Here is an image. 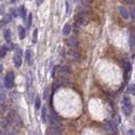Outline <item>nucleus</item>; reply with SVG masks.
I'll return each instance as SVG.
<instances>
[{
	"label": "nucleus",
	"mask_w": 135,
	"mask_h": 135,
	"mask_svg": "<svg viewBox=\"0 0 135 135\" xmlns=\"http://www.w3.org/2000/svg\"><path fill=\"white\" fill-rule=\"evenodd\" d=\"M50 125L52 128L51 131L54 135H62V124L61 120L59 117L57 116V113L52 111L50 116Z\"/></svg>",
	"instance_id": "obj_1"
},
{
	"label": "nucleus",
	"mask_w": 135,
	"mask_h": 135,
	"mask_svg": "<svg viewBox=\"0 0 135 135\" xmlns=\"http://www.w3.org/2000/svg\"><path fill=\"white\" fill-rule=\"evenodd\" d=\"M132 110H133V107H132V102L131 100H130L129 97L128 96H124L123 99V112L124 113L125 116H130L132 113Z\"/></svg>",
	"instance_id": "obj_2"
},
{
	"label": "nucleus",
	"mask_w": 135,
	"mask_h": 135,
	"mask_svg": "<svg viewBox=\"0 0 135 135\" xmlns=\"http://www.w3.org/2000/svg\"><path fill=\"white\" fill-rule=\"evenodd\" d=\"M14 74L13 72L8 73L5 77V79H4L5 87L8 88V89L12 88L13 86H14Z\"/></svg>",
	"instance_id": "obj_3"
},
{
	"label": "nucleus",
	"mask_w": 135,
	"mask_h": 135,
	"mask_svg": "<svg viewBox=\"0 0 135 135\" xmlns=\"http://www.w3.org/2000/svg\"><path fill=\"white\" fill-rule=\"evenodd\" d=\"M9 115H10L11 119L14 121V123H15V124L19 125V126L23 125V123H22V121L20 120V117H19L18 115L15 113V112H11Z\"/></svg>",
	"instance_id": "obj_4"
},
{
	"label": "nucleus",
	"mask_w": 135,
	"mask_h": 135,
	"mask_svg": "<svg viewBox=\"0 0 135 135\" xmlns=\"http://www.w3.org/2000/svg\"><path fill=\"white\" fill-rule=\"evenodd\" d=\"M118 10H119V12H120L122 17H123V19H128V18H129V13H128V11L124 7H123V6H119Z\"/></svg>",
	"instance_id": "obj_5"
},
{
	"label": "nucleus",
	"mask_w": 135,
	"mask_h": 135,
	"mask_svg": "<svg viewBox=\"0 0 135 135\" xmlns=\"http://www.w3.org/2000/svg\"><path fill=\"white\" fill-rule=\"evenodd\" d=\"M25 59L27 62L28 65H32L33 63V58H32V52L30 50H26L25 52Z\"/></svg>",
	"instance_id": "obj_6"
},
{
	"label": "nucleus",
	"mask_w": 135,
	"mask_h": 135,
	"mask_svg": "<svg viewBox=\"0 0 135 135\" xmlns=\"http://www.w3.org/2000/svg\"><path fill=\"white\" fill-rule=\"evenodd\" d=\"M68 44L71 46V47H77L79 42H78V40L75 38L74 36H71L68 40Z\"/></svg>",
	"instance_id": "obj_7"
},
{
	"label": "nucleus",
	"mask_w": 135,
	"mask_h": 135,
	"mask_svg": "<svg viewBox=\"0 0 135 135\" xmlns=\"http://www.w3.org/2000/svg\"><path fill=\"white\" fill-rule=\"evenodd\" d=\"M14 66L17 68L20 67V65L22 64V59H21V57L19 56V55H16L14 54Z\"/></svg>",
	"instance_id": "obj_8"
},
{
	"label": "nucleus",
	"mask_w": 135,
	"mask_h": 135,
	"mask_svg": "<svg viewBox=\"0 0 135 135\" xmlns=\"http://www.w3.org/2000/svg\"><path fill=\"white\" fill-rule=\"evenodd\" d=\"M76 21L78 22L79 25H85L86 24V19L82 14H79L76 16Z\"/></svg>",
	"instance_id": "obj_9"
},
{
	"label": "nucleus",
	"mask_w": 135,
	"mask_h": 135,
	"mask_svg": "<svg viewBox=\"0 0 135 135\" xmlns=\"http://www.w3.org/2000/svg\"><path fill=\"white\" fill-rule=\"evenodd\" d=\"M4 38H5L6 41H7L8 43H10L11 42V37H12V36H11V30H9V29H7V30L4 31Z\"/></svg>",
	"instance_id": "obj_10"
},
{
	"label": "nucleus",
	"mask_w": 135,
	"mask_h": 135,
	"mask_svg": "<svg viewBox=\"0 0 135 135\" xmlns=\"http://www.w3.org/2000/svg\"><path fill=\"white\" fill-rule=\"evenodd\" d=\"M70 31H71V25H70L69 24H66V25L63 26V34L64 36H68V35H69Z\"/></svg>",
	"instance_id": "obj_11"
},
{
	"label": "nucleus",
	"mask_w": 135,
	"mask_h": 135,
	"mask_svg": "<svg viewBox=\"0 0 135 135\" xmlns=\"http://www.w3.org/2000/svg\"><path fill=\"white\" fill-rule=\"evenodd\" d=\"M18 30H19V39H20V40H23V39L25 37V29H24V27H22V26H19Z\"/></svg>",
	"instance_id": "obj_12"
},
{
	"label": "nucleus",
	"mask_w": 135,
	"mask_h": 135,
	"mask_svg": "<svg viewBox=\"0 0 135 135\" xmlns=\"http://www.w3.org/2000/svg\"><path fill=\"white\" fill-rule=\"evenodd\" d=\"M7 50L8 48L6 47L5 46H0V57L1 58H3L6 56V53H7Z\"/></svg>",
	"instance_id": "obj_13"
},
{
	"label": "nucleus",
	"mask_w": 135,
	"mask_h": 135,
	"mask_svg": "<svg viewBox=\"0 0 135 135\" xmlns=\"http://www.w3.org/2000/svg\"><path fill=\"white\" fill-rule=\"evenodd\" d=\"M11 20H12V16H11V14H6L3 16L2 22H3V24H8V23H9Z\"/></svg>",
	"instance_id": "obj_14"
},
{
	"label": "nucleus",
	"mask_w": 135,
	"mask_h": 135,
	"mask_svg": "<svg viewBox=\"0 0 135 135\" xmlns=\"http://www.w3.org/2000/svg\"><path fill=\"white\" fill-rule=\"evenodd\" d=\"M46 107L44 106L41 110V121L43 122V123H46Z\"/></svg>",
	"instance_id": "obj_15"
},
{
	"label": "nucleus",
	"mask_w": 135,
	"mask_h": 135,
	"mask_svg": "<svg viewBox=\"0 0 135 135\" xmlns=\"http://www.w3.org/2000/svg\"><path fill=\"white\" fill-rule=\"evenodd\" d=\"M129 44L131 48L135 47V35L134 34H131L130 35V38H129Z\"/></svg>",
	"instance_id": "obj_16"
},
{
	"label": "nucleus",
	"mask_w": 135,
	"mask_h": 135,
	"mask_svg": "<svg viewBox=\"0 0 135 135\" xmlns=\"http://www.w3.org/2000/svg\"><path fill=\"white\" fill-rule=\"evenodd\" d=\"M40 107H41V99L37 96L36 101H35V108H36V110H39Z\"/></svg>",
	"instance_id": "obj_17"
},
{
	"label": "nucleus",
	"mask_w": 135,
	"mask_h": 135,
	"mask_svg": "<svg viewBox=\"0 0 135 135\" xmlns=\"http://www.w3.org/2000/svg\"><path fill=\"white\" fill-rule=\"evenodd\" d=\"M19 14H20L21 17L23 19L25 18V15H26V10L25 8V6H21L20 8H19Z\"/></svg>",
	"instance_id": "obj_18"
},
{
	"label": "nucleus",
	"mask_w": 135,
	"mask_h": 135,
	"mask_svg": "<svg viewBox=\"0 0 135 135\" xmlns=\"http://www.w3.org/2000/svg\"><path fill=\"white\" fill-rule=\"evenodd\" d=\"M37 36H38V30H37V29H36V30H34V31H33V38H32L33 43L37 42Z\"/></svg>",
	"instance_id": "obj_19"
},
{
	"label": "nucleus",
	"mask_w": 135,
	"mask_h": 135,
	"mask_svg": "<svg viewBox=\"0 0 135 135\" xmlns=\"http://www.w3.org/2000/svg\"><path fill=\"white\" fill-rule=\"evenodd\" d=\"M14 49H15V54L19 55V56L21 57L22 51H21V49H20V47H19V45H15V46H14Z\"/></svg>",
	"instance_id": "obj_20"
},
{
	"label": "nucleus",
	"mask_w": 135,
	"mask_h": 135,
	"mask_svg": "<svg viewBox=\"0 0 135 135\" xmlns=\"http://www.w3.org/2000/svg\"><path fill=\"white\" fill-rule=\"evenodd\" d=\"M31 23H32V14L31 13H29L28 21H27V27L28 28H30V26H31Z\"/></svg>",
	"instance_id": "obj_21"
},
{
	"label": "nucleus",
	"mask_w": 135,
	"mask_h": 135,
	"mask_svg": "<svg viewBox=\"0 0 135 135\" xmlns=\"http://www.w3.org/2000/svg\"><path fill=\"white\" fill-rule=\"evenodd\" d=\"M81 3L84 6L87 7V6L90 5V3H92V0H81Z\"/></svg>",
	"instance_id": "obj_22"
},
{
	"label": "nucleus",
	"mask_w": 135,
	"mask_h": 135,
	"mask_svg": "<svg viewBox=\"0 0 135 135\" xmlns=\"http://www.w3.org/2000/svg\"><path fill=\"white\" fill-rule=\"evenodd\" d=\"M125 70L127 73H129L131 71V65H130V63L128 62H126L125 63Z\"/></svg>",
	"instance_id": "obj_23"
},
{
	"label": "nucleus",
	"mask_w": 135,
	"mask_h": 135,
	"mask_svg": "<svg viewBox=\"0 0 135 135\" xmlns=\"http://www.w3.org/2000/svg\"><path fill=\"white\" fill-rule=\"evenodd\" d=\"M60 72L63 73V74H68V73L69 72V69H68V67H65V66H63V67H62L60 68Z\"/></svg>",
	"instance_id": "obj_24"
},
{
	"label": "nucleus",
	"mask_w": 135,
	"mask_h": 135,
	"mask_svg": "<svg viewBox=\"0 0 135 135\" xmlns=\"http://www.w3.org/2000/svg\"><path fill=\"white\" fill-rule=\"evenodd\" d=\"M5 100H6L5 94H3V93H1V94H0V103H3L4 101H5Z\"/></svg>",
	"instance_id": "obj_25"
},
{
	"label": "nucleus",
	"mask_w": 135,
	"mask_h": 135,
	"mask_svg": "<svg viewBox=\"0 0 135 135\" xmlns=\"http://www.w3.org/2000/svg\"><path fill=\"white\" fill-rule=\"evenodd\" d=\"M26 79H27V85H31V74H29L27 75V78H26Z\"/></svg>",
	"instance_id": "obj_26"
},
{
	"label": "nucleus",
	"mask_w": 135,
	"mask_h": 135,
	"mask_svg": "<svg viewBox=\"0 0 135 135\" xmlns=\"http://www.w3.org/2000/svg\"><path fill=\"white\" fill-rule=\"evenodd\" d=\"M128 90H129V92L131 93L132 95H135V90H134V85L130 86V87L128 88Z\"/></svg>",
	"instance_id": "obj_27"
},
{
	"label": "nucleus",
	"mask_w": 135,
	"mask_h": 135,
	"mask_svg": "<svg viewBox=\"0 0 135 135\" xmlns=\"http://www.w3.org/2000/svg\"><path fill=\"white\" fill-rule=\"evenodd\" d=\"M5 13V8H4L3 5H1L0 4V15L3 14Z\"/></svg>",
	"instance_id": "obj_28"
},
{
	"label": "nucleus",
	"mask_w": 135,
	"mask_h": 135,
	"mask_svg": "<svg viewBox=\"0 0 135 135\" xmlns=\"http://www.w3.org/2000/svg\"><path fill=\"white\" fill-rule=\"evenodd\" d=\"M69 9H70V5L69 3H68V1H66V13L68 14V13H69Z\"/></svg>",
	"instance_id": "obj_29"
},
{
	"label": "nucleus",
	"mask_w": 135,
	"mask_h": 135,
	"mask_svg": "<svg viewBox=\"0 0 135 135\" xmlns=\"http://www.w3.org/2000/svg\"><path fill=\"white\" fill-rule=\"evenodd\" d=\"M12 14L14 15V17H17L18 16V14H19V11L17 9H12Z\"/></svg>",
	"instance_id": "obj_30"
},
{
	"label": "nucleus",
	"mask_w": 135,
	"mask_h": 135,
	"mask_svg": "<svg viewBox=\"0 0 135 135\" xmlns=\"http://www.w3.org/2000/svg\"><path fill=\"white\" fill-rule=\"evenodd\" d=\"M36 3H37V5H38V6H40V5H41V3H43V1H44V0H36Z\"/></svg>",
	"instance_id": "obj_31"
},
{
	"label": "nucleus",
	"mask_w": 135,
	"mask_h": 135,
	"mask_svg": "<svg viewBox=\"0 0 135 135\" xmlns=\"http://www.w3.org/2000/svg\"><path fill=\"white\" fill-rule=\"evenodd\" d=\"M134 1H135V0H126V2L128 3H134Z\"/></svg>",
	"instance_id": "obj_32"
},
{
	"label": "nucleus",
	"mask_w": 135,
	"mask_h": 135,
	"mask_svg": "<svg viewBox=\"0 0 135 135\" xmlns=\"http://www.w3.org/2000/svg\"><path fill=\"white\" fill-rule=\"evenodd\" d=\"M46 135H54L53 134H52V131H47L46 133Z\"/></svg>",
	"instance_id": "obj_33"
},
{
	"label": "nucleus",
	"mask_w": 135,
	"mask_h": 135,
	"mask_svg": "<svg viewBox=\"0 0 135 135\" xmlns=\"http://www.w3.org/2000/svg\"><path fill=\"white\" fill-rule=\"evenodd\" d=\"M3 65H2V64H0V74H1V73L3 72Z\"/></svg>",
	"instance_id": "obj_34"
},
{
	"label": "nucleus",
	"mask_w": 135,
	"mask_h": 135,
	"mask_svg": "<svg viewBox=\"0 0 135 135\" xmlns=\"http://www.w3.org/2000/svg\"><path fill=\"white\" fill-rule=\"evenodd\" d=\"M133 131V130H130V131H129V134L130 135H134V132H132Z\"/></svg>",
	"instance_id": "obj_35"
},
{
	"label": "nucleus",
	"mask_w": 135,
	"mask_h": 135,
	"mask_svg": "<svg viewBox=\"0 0 135 135\" xmlns=\"http://www.w3.org/2000/svg\"><path fill=\"white\" fill-rule=\"evenodd\" d=\"M133 17L135 18V8H134V15H133Z\"/></svg>",
	"instance_id": "obj_36"
},
{
	"label": "nucleus",
	"mask_w": 135,
	"mask_h": 135,
	"mask_svg": "<svg viewBox=\"0 0 135 135\" xmlns=\"http://www.w3.org/2000/svg\"><path fill=\"white\" fill-rule=\"evenodd\" d=\"M0 135H3V133H2L1 131H0Z\"/></svg>",
	"instance_id": "obj_37"
},
{
	"label": "nucleus",
	"mask_w": 135,
	"mask_h": 135,
	"mask_svg": "<svg viewBox=\"0 0 135 135\" xmlns=\"http://www.w3.org/2000/svg\"><path fill=\"white\" fill-rule=\"evenodd\" d=\"M134 121H135V117H134Z\"/></svg>",
	"instance_id": "obj_38"
}]
</instances>
